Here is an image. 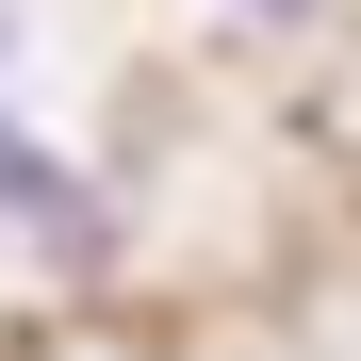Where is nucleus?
<instances>
[{
	"mask_svg": "<svg viewBox=\"0 0 361 361\" xmlns=\"http://www.w3.org/2000/svg\"><path fill=\"white\" fill-rule=\"evenodd\" d=\"M263 17H295V0H263Z\"/></svg>",
	"mask_w": 361,
	"mask_h": 361,
	"instance_id": "f03ea898",
	"label": "nucleus"
},
{
	"mask_svg": "<svg viewBox=\"0 0 361 361\" xmlns=\"http://www.w3.org/2000/svg\"><path fill=\"white\" fill-rule=\"evenodd\" d=\"M0 214H17V230H49V247H82V230H99V214L66 197V164H49L33 132H0Z\"/></svg>",
	"mask_w": 361,
	"mask_h": 361,
	"instance_id": "f257e3e1",
	"label": "nucleus"
},
{
	"mask_svg": "<svg viewBox=\"0 0 361 361\" xmlns=\"http://www.w3.org/2000/svg\"><path fill=\"white\" fill-rule=\"evenodd\" d=\"M0 33H17V17H0Z\"/></svg>",
	"mask_w": 361,
	"mask_h": 361,
	"instance_id": "7ed1b4c3",
	"label": "nucleus"
}]
</instances>
